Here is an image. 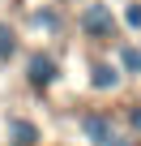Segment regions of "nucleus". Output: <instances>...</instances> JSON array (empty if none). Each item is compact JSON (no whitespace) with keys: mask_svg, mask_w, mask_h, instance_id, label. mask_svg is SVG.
I'll use <instances>...</instances> for the list:
<instances>
[{"mask_svg":"<svg viewBox=\"0 0 141 146\" xmlns=\"http://www.w3.org/2000/svg\"><path fill=\"white\" fill-rule=\"evenodd\" d=\"M17 73H22V86L30 95H51L64 82V56L51 43H34L17 56Z\"/></svg>","mask_w":141,"mask_h":146,"instance_id":"2","label":"nucleus"},{"mask_svg":"<svg viewBox=\"0 0 141 146\" xmlns=\"http://www.w3.org/2000/svg\"><path fill=\"white\" fill-rule=\"evenodd\" d=\"M17 56H22V26L9 22V17H0V69L17 64Z\"/></svg>","mask_w":141,"mask_h":146,"instance_id":"8","label":"nucleus"},{"mask_svg":"<svg viewBox=\"0 0 141 146\" xmlns=\"http://www.w3.org/2000/svg\"><path fill=\"white\" fill-rule=\"evenodd\" d=\"M5 146H43V125L26 112L5 116Z\"/></svg>","mask_w":141,"mask_h":146,"instance_id":"6","label":"nucleus"},{"mask_svg":"<svg viewBox=\"0 0 141 146\" xmlns=\"http://www.w3.org/2000/svg\"><path fill=\"white\" fill-rule=\"evenodd\" d=\"M86 86H90V95H120L124 86H128V78L120 73V64L107 56V52H94L90 60H86Z\"/></svg>","mask_w":141,"mask_h":146,"instance_id":"5","label":"nucleus"},{"mask_svg":"<svg viewBox=\"0 0 141 146\" xmlns=\"http://www.w3.org/2000/svg\"><path fill=\"white\" fill-rule=\"evenodd\" d=\"M111 60L120 64V73L128 82H141V39H115Z\"/></svg>","mask_w":141,"mask_h":146,"instance_id":"7","label":"nucleus"},{"mask_svg":"<svg viewBox=\"0 0 141 146\" xmlns=\"http://www.w3.org/2000/svg\"><path fill=\"white\" fill-rule=\"evenodd\" d=\"M120 125H124V133L141 137V99H128V103L120 108Z\"/></svg>","mask_w":141,"mask_h":146,"instance_id":"9","label":"nucleus"},{"mask_svg":"<svg viewBox=\"0 0 141 146\" xmlns=\"http://www.w3.org/2000/svg\"><path fill=\"white\" fill-rule=\"evenodd\" d=\"M22 26L26 35H34L39 43H56L68 30V13H64V0H39V5L22 9Z\"/></svg>","mask_w":141,"mask_h":146,"instance_id":"4","label":"nucleus"},{"mask_svg":"<svg viewBox=\"0 0 141 146\" xmlns=\"http://www.w3.org/2000/svg\"><path fill=\"white\" fill-rule=\"evenodd\" d=\"M73 129H77L81 146H111V142L124 133L120 112H111V108H94V103H90V108H77Z\"/></svg>","mask_w":141,"mask_h":146,"instance_id":"3","label":"nucleus"},{"mask_svg":"<svg viewBox=\"0 0 141 146\" xmlns=\"http://www.w3.org/2000/svg\"><path fill=\"white\" fill-rule=\"evenodd\" d=\"M111 146H141V137H132V133H120V137H115Z\"/></svg>","mask_w":141,"mask_h":146,"instance_id":"11","label":"nucleus"},{"mask_svg":"<svg viewBox=\"0 0 141 146\" xmlns=\"http://www.w3.org/2000/svg\"><path fill=\"white\" fill-rule=\"evenodd\" d=\"M68 26H73V35H77L86 47L107 52V47H115V39H120V9L111 5V0H81L77 13L68 17Z\"/></svg>","mask_w":141,"mask_h":146,"instance_id":"1","label":"nucleus"},{"mask_svg":"<svg viewBox=\"0 0 141 146\" xmlns=\"http://www.w3.org/2000/svg\"><path fill=\"white\" fill-rule=\"evenodd\" d=\"M120 30L141 35V0H124V9H120Z\"/></svg>","mask_w":141,"mask_h":146,"instance_id":"10","label":"nucleus"}]
</instances>
